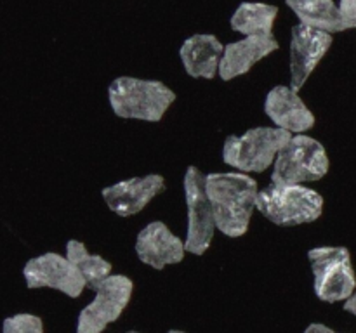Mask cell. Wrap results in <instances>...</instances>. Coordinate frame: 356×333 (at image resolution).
<instances>
[{"label":"cell","mask_w":356,"mask_h":333,"mask_svg":"<svg viewBox=\"0 0 356 333\" xmlns=\"http://www.w3.org/2000/svg\"><path fill=\"white\" fill-rule=\"evenodd\" d=\"M209 200L214 210L216 228L228 238H240L249 231L257 208V182L242 172H214L205 176Z\"/></svg>","instance_id":"cell-1"},{"label":"cell","mask_w":356,"mask_h":333,"mask_svg":"<svg viewBox=\"0 0 356 333\" xmlns=\"http://www.w3.org/2000/svg\"><path fill=\"white\" fill-rule=\"evenodd\" d=\"M108 101L117 117L160 121L176 101V92L159 80L118 76L108 87Z\"/></svg>","instance_id":"cell-2"},{"label":"cell","mask_w":356,"mask_h":333,"mask_svg":"<svg viewBox=\"0 0 356 333\" xmlns=\"http://www.w3.org/2000/svg\"><path fill=\"white\" fill-rule=\"evenodd\" d=\"M257 210L284 228L309 224L322 215L323 196L305 184L271 182L257 194Z\"/></svg>","instance_id":"cell-3"},{"label":"cell","mask_w":356,"mask_h":333,"mask_svg":"<svg viewBox=\"0 0 356 333\" xmlns=\"http://www.w3.org/2000/svg\"><path fill=\"white\" fill-rule=\"evenodd\" d=\"M291 137V132L278 127H256L242 135H229L222 146V162L243 173H261L275 165Z\"/></svg>","instance_id":"cell-4"},{"label":"cell","mask_w":356,"mask_h":333,"mask_svg":"<svg viewBox=\"0 0 356 333\" xmlns=\"http://www.w3.org/2000/svg\"><path fill=\"white\" fill-rule=\"evenodd\" d=\"M329 172V156L320 141L309 135H292L278 153L271 173L275 184L315 182Z\"/></svg>","instance_id":"cell-5"},{"label":"cell","mask_w":356,"mask_h":333,"mask_svg":"<svg viewBox=\"0 0 356 333\" xmlns=\"http://www.w3.org/2000/svg\"><path fill=\"white\" fill-rule=\"evenodd\" d=\"M315 295L323 302H346L356 291V274L346 246H316L308 252Z\"/></svg>","instance_id":"cell-6"},{"label":"cell","mask_w":356,"mask_h":333,"mask_svg":"<svg viewBox=\"0 0 356 333\" xmlns=\"http://www.w3.org/2000/svg\"><path fill=\"white\" fill-rule=\"evenodd\" d=\"M184 198L188 208L186 252L204 255L211 246L216 232V219L205 187V173L197 166H188L184 173Z\"/></svg>","instance_id":"cell-7"},{"label":"cell","mask_w":356,"mask_h":333,"mask_svg":"<svg viewBox=\"0 0 356 333\" xmlns=\"http://www.w3.org/2000/svg\"><path fill=\"white\" fill-rule=\"evenodd\" d=\"M134 283L124 274H111L96 288V297L80 311L76 333H103L125 311L132 297Z\"/></svg>","instance_id":"cell-8"},{"label":"cell","mask_w":356,"mask_h":333,"mask_svg":"<svg viewBox=\"0 0 356 333\" xmlns=\"http://www.w3.org/2000/svg\"><path fill=\"white\" fill-rule=\"evenodd\" d=\"M23 276L26 287L31 290L54 288L72 298L80 297L83 288L87 287L82 273L76 269L75 264L68 257L54 252H47L28 260L23 269Z\"/></svg>","instance_id":"cell-9"},{"label":"cell","mask_w":356,"mask_h":333,"mask_svg":"<svg viewBox=\"0 0 356 333\" xmlns=\"http://www.w3.org/2000/svg\"><path fill=\"white\" fill-rule=\"evenodd\" d=\"M332 33L299 23L291 33V87L299 92L332 47Z\"/></svg>","instance_id":"cell-10"},{"label":"cell","mask_w":356,"mask_h":333,"mask_svg":"<svg viewBox=\"0 0 356 333\" xmlns=\"http://www.w3.org/2000/svg\"><path fill=\"white\" fill-rule=\"evenodd\" d=\"M165 189V179L160 173L145 177H132L104 187L103 198L108 208L120 217L139 214L146 205Z\"/></svg>","instance_id":"cell-11"},{"label":"cell","mask_w":356,"mask_h":333,"mask_svg":"<svg viewBox=\"0 0 356 333\" xmlns=\"http://www.w3.org/2000/svg\"><path fill=\"white\" fill-rule=\"evenodd\" d=\"M136 253L139 260L153 269L179 264L186 253V243L181 241L163 222H149L139 231L136 239Z\"/></svg>","instance_id":"cell-12"},{"label":"cell","mask_w":356,"mask_h":333,"mask_svg":"<svg viewBox=\"0 0 356 333\" xmlns=\"http://www.w3.org/2000/svg\"><path fill=\"white\" fill-rule=\"evenodd\" d=\"M264 111L278 128H284L291 134H302L315 125V114L299 94L287 85L273 87L268 92Z\"/></svg>","instance_id":"cell-13"},{"label":"cell","mask_w":356,"mask_h":333,"mask_svg":"<svg viewBox=\"0 0 356 333\" xmlns=\"http://www.w3.org/2000/svg\"><path fill=\"white\" fill-rule=\"evenodd\" d=\"M278 49V40L275 35H257V37H243L242 40L232 42L225 47L219 76L225 82L242 76L252 69L261 59L268 58Z\"/></svg>","instance_id":"cell-14"},{"label":"cell","mask_w":356,"mask_h":333,"mask_svg":"<svg viewBox=\"0 0 356 333\" xmlns=\"http://www.w3.org/2000/svg\"><path fill=\"white\" fill-rule=\"evenodd\" d=\"M222 42L216 35L198 33L191 35L183 42L179 49L181 62L184 69L193 78H214L219 75L222 54H225Z\"/></svg>","instance_id":"cell-15"},{"label":"cell","mask_w":356,"mask_h":333,"mask_svg":"<svg viewBox=\"0 0 356 333\" xmlns=\"http://www.w3.org/2000/svg\"><path fill=\"white\" fill-rule=\"evenodd\" d=\"M289 9L298 16L299 23L327 33L346 31L339 3L334 0H285Z\"/></svg>","instance_id":"cell-16"},{"label":"cell","mask_w":356,"mask_h":333,"mask_svg":"<svg viewBox=\"0 0 356 333\" xmlns=\"http://www.w3.org/2000/svg\"><path fill=\"white\" fill-rule=\"evenodd\" d=\"M278 17V7L264 2H242L233 12L229 24L232 30L243 37L273 35L275 21Z\"/></svg>","instance_id":"cell-17"},{"label":"cell","mask_w":356,"mask_h":333,"mask_svg":"<svg viewBox=\"0 0 356 333\" xmlns=\"http://www.w3.org/2000/svg\"><path fill=\"white\" fill-rule=\"evenodd\" d=\"M66 257L82 273L87 287L96 290L108 276H111V264L99 255H92L87 252L86 245L79 239H70L66 243Z\"/></svg>","instance_id":"cell-18"},{"label":"cell","mask_w":356,"mask_h":333,"mask_svg":"<svg viewBox=\"0 0 356 333\" xmlns=\"http://www.w3.org/2000/svg\"><path fill=\"white\" fill-rule=\"evenodd\" d=\"M2 333H44V323L38 316L21 312L3 319Z\"/></svg>","instance_id":"cell-19"},{"label":"cell","mask_w":356,"mask_h":333,"mask_svg":"<svg viewBox=\"0 0 356 333\" xmlns=\"http://www.w3.org/2000/svg\"><path fill=\"white\" fill-rule=\"evenodd\" d=\"M339 9L343 14L344 24L348 30L356 28V0H339Z\"/></svg>","instance_id":"cell-20"},{"label":"cell","mask_w":356,"mask_h":333,"mask_svg":"<svg viewBox=\"0 0 356 333\" xmlns=\"http://www.w3.org/2000/svg\"><path fill=\"white\" fill-rule=\"evenodd\" d=\"M305 333H337V332H334V330L329 328V326L320 325V323H312V325L305 330Z\"/></svg>","instance_id":"cell-21"},{"label":"cell","mask_w":356,"mask_h":333,"mask_svg":"<svg viewBox=\"0 0 356 333\" xmlns=\"http://www.w3.org/2000/svg\"><path fill=\"white\" fill-rule=\"evenodd\" d=\"M344 311L350 312V314L356 316V291L353 295H351L350 298H348L346 302H344Z\"/></svg>","instance_id":"cell-22"},{"label":"cell","mask_w":356,"mask_h":333,"mask_svg":"<svg viewBox=\"0 0 356 333\" xmlns=\"http://www.w3.org/2000/svg\"><path fill=\"white\" fill-rule=\"evenodd\" d=\"M167 333H186V332H181V330H170V332Z\"/></svg>","instance_id":"cell-23"},{"label":"cell","mask_w":356,"mask_h":333,"mask_svg":"<svg viewBox=\"0 0 356 333\" xmlns=\"http://www.w3.org/2000/svg\"><path fill=\"white\" fill-rule=\"evenodd\" d=\"M127 333H139V332H127Z\"/></svg>","instance_id":"cell-24"}]
</instances>
